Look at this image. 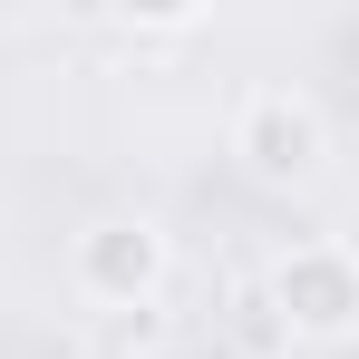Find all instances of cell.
I'll return each instance as SVG.
<instances>
[{"label": "cell", "instance_id": "7a4b0ae2", "mask_svg": "<svg viewBox=\"0 0 359 359\" xmlns=\"http://www.w3.org/2000/svg\"><path fill=\"white\" fill-rule=\"evenodd\" d=\"M233 156L262 184H311L320 156H330V126H320V107H311L301 88H252L233 107Z\"/></svg>", "mask_w": 359, "mask_h": 359}, {"label": "cell", "instance_id": "277c9868", "mask_svg": "<svg viewBox=\"0 0 359 359\" xmlns=\"http://www.w3.org/2000/svg\"><path fill=\"white\" fill-rule=\"evenodd\" d=\"M175 350V311L146 301V311H97V359H165Z\"/></svg>", "mask_w": 359, "mask_h": 359}, {"label": "cell", "instance_id": "6da1fadb", "mask_svg": "<svg viewBox=\"0 0 359 359\" xmlns=\"http://www.w3.org/2000/svg\"><path fill=\"white\" fill-rule=\"evenodd\" d=\"M262 301H272L282 340H350L359 330V252L350 243H292L272 262Z\"/></svg>", "mask_w": 359, "mask_h": 359}, {"label": "cell", "instance_id": "3957f363", "mask_svg": "<svg viewBox=\"0 0 359 359\" xmlns=\"http://www.w3.org/2000/svg\"><path fill=\"white\" fill-rule=\"evenodd\" d=\"M165 262H175V252H165V233H156V224H88V233H78V252H68V272H78V292L97 301V311H146V301L165 292Z\"/></svg>", "mask_w": 359, "mask_h": 359}]
</instances>
